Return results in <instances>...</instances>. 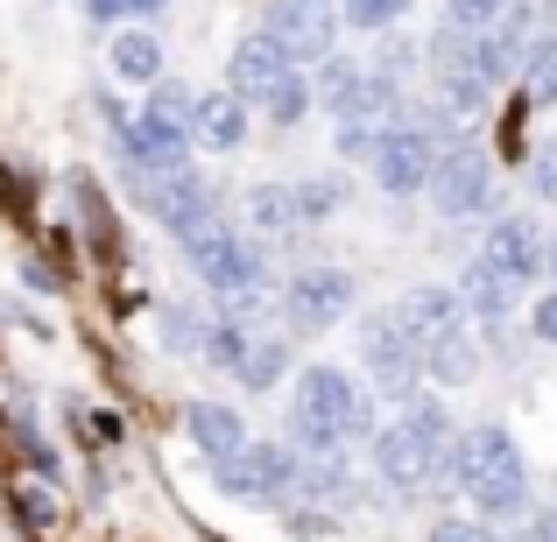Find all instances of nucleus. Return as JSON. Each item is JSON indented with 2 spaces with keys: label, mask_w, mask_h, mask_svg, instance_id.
Wrapping results in <instances>:
<instances>
[{
  "label": "nucleus",
  "mask_w": 557,
  "mask_h": 542,
  "mask_svg": "<svg viewBox=\"0 0 557 542\" xmlns=\"http://www.w3.org/2000/svg\"><path fill=\"white\" fill-rule=\"evenodd\" d=\"M22 282H28V289H36V297H57V275H50V268H42V261H22Z\"/></svg>",
  "instance_id": "36"
},
{
  "label": "nucleus",
  "mask_w": 557,
  "mask_h": 542,
  "mask_svg": "<svg viewBox=\"0 0 557 542\" xmlns=\"http://www.w3.org/2000/svg\"><path fill=\"white\" fill-rule=\"evenodd\" d=\"M107 64H113V78H127V85H156L163 78V36H156V28H121V36L107 42Z\"/></svg>",
  "instance_id": "21"
},
{
  "label": "nucleus",
  "mask_w": 557,
  "mask_h": 542,
  "mask_svg": "<svg viewBox=\"0 0 557 542\" xmlns=\"http://www.w3.org/2000/svg\"><path fill=\"white\" fill-rule=\"evenodd\" d=\"M530 190H536L544 204H557V135L536 141V155H530Z\"/></svg>",
  "instance_id": "32"
},
{
  "label": "nucleus",
  "mask_w": 557,
  "mask_h": 542,
  "mask_svg": "<svg viewBox=\"0 0 557 542\" xmlns=\"http://www.w3.org/2000/svg\"><path fill=\"white\" fill-rule=\"evenodd\" d=\"M473 374H480V339L473 331H459V339H445V345L423 353V380H437V388H466Z\"/></svg>",
  "instance_id": "22"
},
{
  "label": "nucleus",
  "mask_w": 557,
  "mask_h": 542,
  "mask_svg": "<svg viewBox=\"0 0 557 542\" xmlns=\"http://www.w3.org/2000/svg\"><path fill=\"white\" fill-rule=\"evenodd\" d=\"M283 71H297L283 56V42H275L269 28H247V36L226 50V92L247 99V106H261V99H269V85L283 78Z\"/></svg>",
  "instance_id": "14"
},
{
  "label": "nucleus",
  "mask_w": 557,
  "mask_h": 542,
  "mask_svg": "<svg viewBox=\"0 0 557 542\" xmlns=\"http://www.w3.org/2000/svg\"><path fill=\"white\" fill-rule=\"evenodd\" d=\"M417 64H423V50L409 36H395V28H381V50H374V78H388V85H403L409 92V78H417Z\"/></svg>",
  "instance_id": "29"
},
{
  "label": "nucleus",
  "mask_w": 557,
  "mask_h": 542,
  "mask_svg": "<svg viewBox=\"0 0 557 542\" xmlns=\"http://www.w3.org/2000/svg\"><path fill=\"white\" fill-rule=\"evenodd\" d=\"M374 437V402L346 366H304L289 388V451L318 458V451H346Z\"/></svg>",
  "instance_id": "2"
},
{
  "label": "nucleus",
  "mask_w": 557,
  "mask_h": 542,
  "mask_svg": "<svg viewBox=\"0 0 557 542\" xmlns=\"http://www.w3.org/2000/svg\"><path fill=\"white\" fill-rule=\"evenodd\" d=\"M437 493H466L487 521H516L530 515V458L516 451V437L502 423H473V430H451V444L431 465Z\"/></svg>",
  "instance_id": "1"
},
{
  "label": "nucleus",
  "mask_w": 557,
  "mask_h": 542,
  "mask_svg": "<svg viewBox=\"0 0 557 542\" xmlns=\"http://www.w3.org/2000/svg\"><path fill=\"white\" fill-rule=\"evenodd\" d=\"M536 542H557V501L544 507V521H536Z\"/></svg>",
  "instance_id": "37"
},
{
  "label": "nucleus",
  "mask_w": 557,
  "mask_h": 542,
  "mask_svg": "<svg viewBox=\"0 0 557 542\" xmlns=\"http://www.w3.org/2000/svg\"><path fill=\"white\" fill-rule=\"evenodd\" d=\"M530 331H536V345H557V297H536Z\"/></svg>",
  "instance_id": "35"
},
{
  "label": "nucleus",
  "mask_w": 557,
  "mask_h": 542,
  "mask_svg": "<svg viewBox=\"0 0 557 542\" xmlns=\"http://www.w3.org/2000/svg\"><path fill=\"white\" fill-rule=\"evenodd\" d=\"M480 254H487L494 268L508 275V282L530 289L536 275H544V226H536L530 212H502V218L487 226V247H480Z\"/></svg>",
  "instance_id": "15"
},
{
  "label": "nucleus",
  "mask_w": 557,
  "mask_h": 542,
  "mask_svg": "<svg viewBox=\"0 0 557 542\" xmlns=\"http://www.w3.org/2000/svg\"><path fill=\"white\" fill-rule=\"evenodd\" d=\"M8 507H14V521H22V529H57V493H50V479H42V487H36V479H14V487H8Z\"/></svg>",
  "instance_id": "28"
},
{
  "label": "nucleus",
  "mask_w": 557,
  "mask_h": 542,
  "mask_svg": "<svg viewBox=\"0 0 557 542\" xmlns=\"http://www.w3.org/2000/svg\"><path fill=\"white\" fill-rule=\"evenodd\" d=\"M354 268H332V261H311V268H297L283 282V331L289 339H325L332 325H346L354 317Z\"/></svg>",
  "instance_id": "6"
},
{
  "label": "nucleus",
  "mask_w": 557,
  "mask_h": 542,
  "mask_svg": "<svg viewBox=\"0 0 557 542\" xmlns=\"http://www.w3.org/2000/svg\"><path fill=\"white\" fill-rule=\"evenodd\" d=\"M184 430H190V444L205 451V458H233V451L247 444V423H240V408H226V402H190L184 408Z\"/></svg>",
  "instance_id": "20"
},
{
  "label": "nucleus",
  "mask_w": 557,
  "mask_h": 542,
  "mask_svg": "<svg viewBox=\"0 0 557 542\" xmlns=\"http://www.w3.org/2000/svg\"><path fill=\"white\" fill-rule=\"evenodd\" d=\"M409 0H339V22L346 28H368V36H381V28H403Z\"/></svg>",
  "instance_id": "30"
},
{
  "label": "nucleus",
  "mask_w": 557,
  "mask_h": 542,
  "mask_svg": "<svg viewBox=\"0 0 557 542\" xmlns=\"http://www.w3.org/2000/svg\"><path fill=\"white\" fill-rule=\"evenodd\" d=\"M190 149H212V155L247 149V99H233V92L190 99Z\"/></svg>",
  "instance_id": "17"
},
{
  "label": "nucleus",
  "mask_w": 557,
  "mask_h": 542,
  "mask_svg": "<svg viewBox=\"0 0 557 542\" xmlns=\"http://www.w3.org/2000/svg\"><path fill=\"white\" fill-rule=\"evenodd\" d=\"M261 28L283 42L289 64H318V56L339 50V28L346 22H339V8H332V0H269Z\"/></svg>",
  "instance_id": "12"
},
{
  "label": "nucleus",
  "mask_w": 557,
  "mask_h": 542,
  "mask_svg": "<svg viewBox=\"0 0 557 542\" xmlns=\"http://www.w3.org/2000/svg\"><path fill=\"white\" fill-rule=\"evenodd\" d=\"M431 542H502L487 529V521H459V515H445V521H431Z\"/></svg>",
  "instance_id": "33"
},
{
  "label": "nucleus",
  "mask_w": 557,
  "mask_h": 542,
  "mask_svg": "<svg viewBox=\"0 0 557 542\" xmlns=\"http://www.w3.org/2000/svg\"><path fill=\"white\" fill-rule=\"evenodd\" d=\"M459 303H466V317H473V325L502 331L508 317H516V303H522V282H508L487 254H473V261H466V275H459Z\"/></svg>",
  "instance_id": "16"
},
{
  "label": "nucleus",
  "mask_w": 557,
  "mask_h": 542,
  "mask_svg": "<svg viewBox=\"0 0 557 542\" xmlns=\"http://www.w3.org/2000/svg\"><path fill=\"white\" fill-rule=\"evenodd\" d=\"M360 71H368V64H354V56H339V50L318 56V64H311V106L339 113V106H346V92L360 85Z\"/></svg>",
  "instance_id": "24"
},
{
  "label": "nucleus",
  "mask_w": 557,
  "mask_h": 542,
  "mask_svg": "<svg viewBox=\"0 0 557 542\" xmlns=\"http://www.w3.org/2000/svg\"><path fill=\"white\" fill-rule=\"evenodd\" d=\"M431 204L437 218H487L494 198H502V184H494V155L480 149L473 135H445V149H437L431 163Z\"/></svg>",
  "instance_id": "5"
},
{
  "label": "nucleus",
  "mask_w": 557,
  "mask_h": 542,
  "mask_svg": "<svg viewBox=\"0 0 557 542\" xmlns=\"http://www.w3.org/2000/svg\"><path fill=\"white\" fill-rule=\"evenodd\" d=\"M261 113H269V127H304V113H311V71H283L269 85V99H261Z\"/></svg>",
  "instance_id": "26"
},
{
  "label": "nucleus",
  "mask_w": 557,
  "mask_h": 542,
  "mask_svg": "<svg viewBox=\"0 0 557 542\" xmlns=\"http://www.w3.org/2000/svg\"><path fill=\"white\" fill-rule=\"evenodd\" d=\"M184 261H190V275H198L219 303H233V297H269V261H261V240H255V232H240V226H226V212H219L212 226L190 232V240H184Z\"/></svg>",
  "instance_id": "3"
},
{
  "label": "nucleus",
  "mask_w": 557,
  "mask_h": 542,
  "mask_svg": "<svg viewBox=\"0 0 557 542\" xmlns=\"http://www.w3.org/2000/svg\"><path fill=\"white\" fill-rule=\"evenodd\" d=\"M544 275L557 282V232H544Z\"/></svg>",
  "instance_id": "38"
},
{
  "label": "nucleus",
  "mask_w": 557,
  "mask_h": 542,
  "mask_svg": "<svg viewBox=\"0 0 557 542\" xmlns=\"http://www.w3.org/2000/svg\"><path fill=\"white\" fill-rule=\"evenodd\" d=\"M190 99L198 92H184V85L163 71V78L149 85V99H141V113L127 121L121 163H135V169H184L190 163Z\"/></svg>",
  "instance_id": "4"
},
{
  "label": "nucleus",
  "mask_w": 557,
  "mask_h": 542,
  "mask_svg": "<svg viewBox=\"0 0 557 542\" xmlns=\"http://www.w3.org/2000/svg\"><path fill=\"white\" fill-rule=\"evenodd\" d=\"M516 78H522V99H530V106H557V28H544V36L530 42Z\"/></svg>",
  "instance_id": "23"
},
{
  "label": "nucleus",
  "mask_w": 557,
  "mask_h": 542,
  "mask_svg": "<svg viewBox=\"0 0 557 542\" xmlns=\"http://www.w3.org/2000/svg\"><path fill=\"white\" fill-rule=\"evenodd\" d=\"M431 163H437V135H431V127H409V121L381 127V141L368 155L381 198H417V190L431 184Z\"/></svg>",
  "instance_id": "11"
},
{
  "label": "nucleus",
  "mask_w": 557,
  "mask_h": 542,
  "mask_svg": "<svg viewBox=\"0 0 557 542\" xmlns=\"http://www.w3.org/2000/svg\"><path fill=\"white\" fill-rule=\"evenodd\" d=\"M360 366H368V380L388 394L395 408H403L409 394L423 388V353H417V339L395 325V311L360 317Z\"/></svg>",
  "instance_id": "10"
},
{
  "label": "nucleus",
  "mask_w": 557,
  "mask_h": 542,
  "mask_svg": "<svg viewBox=\"0 0 557 542\" xmlns=\"http://www.w3.org/2000/svg\"><path fill=\"white\" fill-rule=\"evenodd\" d=\"M297 465H304V451H289V444H240L233 458L212 465V487L247 507H289L297 501Z\"/></svg>",
  "instance_id": "7"
},
{
  "label": "nucleus",
  "mask_w": 557,
  "mask_h": 542,
  "mask_svg": "<svg viewBox=\"0 0 557 542\" xmlns=\"http://www.w3.org/2000/svg\"><path fill=\"white\" fill-rule=\"evenodd\" d=\"M395 325L417 339V353H431V345H445V339H459V331H473V317H466L459 289L417 282V289H403V297H395Z\"/></svg>",
  "instance_id": "13"
},
{
  "label": "nucleus",
  "mask_w": 557,
  "mask_h": 542,
  "mask_svg": "<svg viewBox=\"0 0 557 542\" xmlns=\"http://www.w3.org/2000/svg\"><path fill=\"white\" fill-rule=\"evenodd\" d=\"M451 437H431L417 416H395V423H381V430L368 437V451H374V479L395 493V501H417L423 487H431V465H437V451H445Z\"/></svg>",
  "instance_id": "8"
},
{
  "label": "nucleus",
  "mask_w": 557,
  "mask_h": 542,
  "mask_svg": "<svg viewBox=\"0 0 557 542\" xmlns=\"http://www.w3.org/2000/svg\"><path fill=\"white\" fill-rule=\"evenodd\" d=\"M423 71H431V92H437V106H445L451 121H480V113H487L494 85L480 78V64H473V36H459V28L437 22V36L423 42Z\"/></svg>",
  "instance_id": "9"
},
{
  "label": "nucleus",
  "mask_w": 557,
  "mask_h": 542,
  "mask_svg": "<svg viewBox=\"0 0 557 542\" xmlns=\"http://www.w3.org/2000/svg\"><path fill=\"white\" fill-rule=\"evenodd\" d=\"M156 345H163V353H177V360H198L205 317L190 311V303H163V311H156Z\"/></svg>",
  "instance_id": "25"
},
{
  "label": "nucleus",
  "mask_w": 557,
  "mask_h": 542,
  "mask_svg": "<svg viewBox=\"0 0 557 542\" xmlns=\"http://www.w3.org/2000/svg\"><path fill=\"white\" fill-rule=\"evenodd\" d=\"M247 226H255V240H304V232H311L289 184H255L247 190Z\"/></svg>",
  "instance_id": "19"
},
{
  "label": "nucleus",
  "mask_w": 557,
  "mask_h": 542,
  "mask_svg": "<svg viewBox=\"0 0 557 542\" xmlns=\"http://www.w3.org/2000/svg\"><path fill=\"white\" fill-rule=\"evenodd\" d=\"M508 0H445V28H459V36H480V28L502 14Z\"/></svg>",
  "instance_id": "31"
},
{
  "label": "nucleus",
  "mask_w": 557,
  "mask_h": 542,
  "mask_svg": "<svg viewBox=\"0 0 557 542\" xmlns=\"http://www.w3.org/2000/svg\"><path fill=\"white\" fill-rule=\"evenodd\" d=\"M289 366H297V345H289V331L255 325V339H247V353H240V366H233V380H240L247 394H269L275 380H289Z\"/></svg>",
  "instance_id": "18"
},
{
  "label": "nucleus",
  "mask_w": 557,
  "mask_h": 542,
  "mask_svg": "<svg viewBox=\"0 0 557 542\" xmlns=\"http://www.w3.org/2000/svg\"><path fill=\"white\" fill-rule=\"evenodd\" d=\"M289 190H297L304 226H325V218H332V212H346V198H354L339 169H325V177H304V184H289Z\"/></svg>",
  "instance_id": "27"
},
{
  "label": "nucleus",
  "mask_w": 557,
  "mask_h": 542,
  "mask_svg": "<svg viewBox=\"0 0 557 542\" xmlns=\"http://www.w3.org/2000/svg\"><path fill=\"white\" fill-rule=\"evenodd\" d=\"M170 0H85V14L92 22H121V14H163Z\"/></svg>",
  "instance_id": "34"
}]
</instances>
